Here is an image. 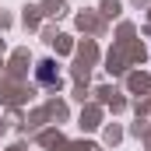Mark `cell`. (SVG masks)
<instances>
[{"instance_id":"6da1fadb","label":"cell","mask_w":151,"mask_h":151,"mask_svg":"<svg viewBox=\"0 0 151 151\" xmlns=\"http://www.w3.org/2000/svg\"><path fill=\"white\" fill-rule=\"evenodd\" d=\"M35 77L42 81V84H56V63H53V60H39Z\"/></svg>"}]
</instances>
